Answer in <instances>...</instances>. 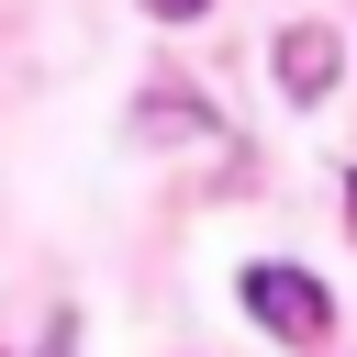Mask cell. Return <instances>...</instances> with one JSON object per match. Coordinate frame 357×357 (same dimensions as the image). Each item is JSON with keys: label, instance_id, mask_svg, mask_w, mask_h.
I'll use <instances>...</instances> for the list:
<instances>
[{"label": "cell", "instance_id": "cell-1", "mask_svg": "<svg viewBox=\"0 0 357 357\" xmlns=\"http://www.w3.org/2000/svg\"><path fill=\"white\" fill-rule=\"evenodd\" d=\"M234 290H245V312H257L268 335H290V346H324V335H335V301H324V279H312V268H290V257H257Z\"/></svg>", "mask_w": 357, "mask_h": 357}, {"label": "cell", "instance_id": "cell-2", "mask_svg": "<svg viewBox=\"0 0 357 357\" xmlns=\"http://www.w3.org/2000/svg\"><path fill=\"white\" fill-rule=\"evenodd\" d=\"M335 67H346V56H335V33H324V22H290V33H279V89H290V100H324V89H335Z\"/></svg>", "mask_w": 357, "mask_h": 357}, {"label": "cell", "instance_id": "cell-3", "mask_svg": "<svg viewBox=\"0 0 357 357\" xmlns=\"http://www.w3.org/2000/svg\"><path fill=\"white\" fill-rule=\"evenodd\" d=\"M134 11H156V22H190V11H212V0H134Z\"/></svg>", "mask_w": 357, "mask_h": 357}, {"label": "cell", "instance_id": "cell-4", "mask_svg": "<svg viewBox=\"0 0 357 357\" xmlns=\"http://www.w3.org/2000/svg\"><path fill=\"white\" fill-rule=\"evenodd\" d=\"M346 201H357V178H346Z\"/></svg>", "mask_w": 357, "mask_h": 357}]
</instances>
